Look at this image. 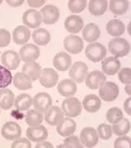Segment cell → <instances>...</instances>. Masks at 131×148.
<instances>
[{
    "instance_id": "obj_1",
    "label": "cell",
    "mask_w": 131,
    "mask_h": 148,
    "mask_svg": "<svg viewBox=\"0 0 131 148\" xmlns=\"http://www.w3.org/2000/svg\"><path fill=\"white\" fill-rule=\"evenodd\" d=\"M108 50L115 57H123L129 53L130 51V45L126 39L116 37L110 41L108 44Z\"/></svg>"
},
{
    "instance_id": "obj_2",
    "label": "cell",
    "mask_w": 131,
    "mask_h": 148,
    "mask_svg": "<svg viewBox=\"0 0 131 148\" xmlns=\"http://www.w3.org/2000/svg\"><path fill=\"white\" fill-rule=\"evenodd\" d=\"M85 51L88 59L93 62H99L107 55L106 47L99 42H94L88 45Z\"/></svg>"
},
{
    "instance_id": "obj_3",
    "label": "cell",
    "mask_w": 131,
    "mask_h": 148,
    "mask_svg": "<svg viewBox=\"0 0 131 148\" xmlns=\"http://www.w3.org/2000/svg\"><path fill=\"white\" fill-rule=\"evenodd\" d=\"M62 110L68 117L74 118L79 116L82 111V104L80 100L75 97H68L62 103Z\"/></svg>"
},
{
    "instance_id": "obj_4",
    "label": "cell",
    "mask_w": 131,
    "mask_h": 148,
    "mask_svg": "<svg viewBox=\"0 0 131 148\" xmlns=\"http://www.w3.org/2000/svg\"><path fill=\"white\" fill-rule=\"evenodd\" d=\"M120 89L116 84L112 82H105L99 90V97L105 101H113L119 96Z\"/></svg>"
},
{
    "instance_id": "obj_5",
    "label": "cell",
    "mask_w": 131,
    "mask_h": 148,
    "mask_svg": "<svg viewBox=\"0 0 131 148\" xmlns=\"http://www.w3.org/2000/svg\"><path fill=\"white\" fill-rule=\"evenodd\" d=\"M80 139L82 145L86 147H94L97 145L99 136L96 130L93 127H88L82 130L80 135Z\"/></svg>"
},
{
    "instance_id": "obj_6",
    "label": "cell",
    "mask_w": 131,
    "mask_h": 148,
    "mask_svg": "<svg viewBox=\"0 0 131 148\" xmlns=\"http://www.w3.org/2000/svg\"><path fill=\"white\" fill-rule=\"evenodd\" d=\"M52 98L47 92H38L32 99L34 108L40 113H46L52 106Z\"/></svg>"
},
{
    "instance_id": "obj_7",
    "label": "cell",
    "mask_w": 131,
    "mask_h": 148,
    "mask_svg": "<svg viewBox=\"0 0 131 148\" xmlns=\"http://www.w3.org/2000/svg\"><path fill=\"white\" fill-rule=\"evenodd\" d=\"M88 67L87 64L82 62H76L69 70V76L77 83H82L88 74Z\"/></svg>"
},
{
    "instance_id": "obj_8",
    "label": "cell",
    "mask_w": 131,
    "mask_h": 148,
    "mask_svg": "<svg viewBox=\"0 0 131 148\" xmlns=\"http://www.w3.org/2000/svg\"><path fill=\"white\" fill-rule=\"evenodd\" d=\"M20 57L24 62H33L40 56V49L33 44L24 45L19 51Z\"/></svg>"
},
{
    "instance_id": "obj_9",
    "label": "cell",
    "mask_w": 131,
    "mask_h": 148,
    "mask_svg": "<svg viewBox=\"0 0 131 148\" xmlns=\"http://www.w3.org/2000/svg\"><path fill=\"white\" fill-rule=\"evenodd\" d=\"M63 45L66 50L70 53L78 54L82 51L84 43L80 36L69 35L64 39Z\"/></svg>"
},
{
    "instance_id": "obj_10",
    "label": "cell",
    "mask_w": 131,
    "mask_h": 148,
    "mask_svg": "<svg viewBox=\"0 0 131 148\" xmlns=\"http://www.w3.org/2000/svg\"><path fill=\"white\" fill-rule=\"evenodd\" d=\"M1 133L5 139L14 141L21 136L22 129L15 121H7L2 126Z\"/></svg>"
},
{
    "instance_id": "obj_11",
    "label": "cell",
    "mask_w": 131,
    "mask_h": 148,
    "mask_svg": "<svg viewBox=\"0 0 131 148\" xmlns=\"http://www.w3.org/2000/svg\"><path fill=\"white\" fill-rule=\"evenodd\" d=\"M41 14L42 15V21L46 25H53L58 21L60 18V11L56 6L47 5L41 9Z\"/></svg>"
},
{
    "instance_id": "obj_12",
    "label": "cell",
    "mask_w": 131,
    "mask_h": 148,
    "mask_svg": "<svg viewBox=\"0 0 131 148\" xmlns=\"http://www.w3.org/2000/svg\"><path fill=\"white\" fill-rule=\"evenodd\" d=\"M58 78V74L54 69L44 68L39 78V82L44 88H51L57 84Z\"/></svg>"
},
{
    "instance_id": "obj_13",
    "label": "cell",
    "mask_w": 131,
    "mask_h": 148,
    "mask_svg": "<svg viewBox=\"0 0 131 148\" xmlns=\"http://www.w3.org/2000/svg\"><path fill=\"white\" fill-rule=\"evenodd\" d=\"M22 22L27 27L35 28L41 25L42 22V16L41 13L35 9H30L24 13Z\"/></svg>"
},
{
    "instance_id": "obj_14",
    "label": "cell",
    "mask_w": 131,
    "mask_h": 148,
    "mask_svg": "<svg viewBox=\"0 0 131 148\" xmlns=\"http://www.w3.org/2000/svg\"><path fill=\"white\" fill-rule=\"evenodd\" d=\"M20 61V56L18 53L11 50L5 51L1 56V62L3 65L11 71H15L18 68Z\"/></svg>"
},
{
    "instance_id": "obj_15",
    "label": "cell",
    "mask_w": 131,
    "mask_h": 148,
    "mask_svg": "<svg viewBox=\"0 0 131 148\" xmlns=\"http://www.w3.org/2000/svg\"><path fill=\"white\" fill-rule=\"evenodd\" d=\"M86 84L88 88L92 90L99 89L106 82L107 79L103 72L94 71L89 73L86 76Z\"/></svg>"
},
{
    "instance_id": "obj_16",
    "label": "cell",
    "mask_w": 131,
    "mask_h": 148,
    "mask_svg": "<svg viewBox=\"0 0 131 148\" xmlns=\"http://www.w3.org/2000/svg\"><path fill=\"white\" fill-rule=\"evenodd\" d=\"M64 119V113L59 107L51 106L46 112L45 121L49 125L57 126L62 123Z\"/></svg>"
},
{
    "instance_id": "obj_17",
    "label": "cell",
    "mask_w": 131,
    "mask_h": 148,
    "mask_svg": "<svg viewBox=\"0 0 131 148\" xmlns=\"http://www.w3.org/2000/svg\"><path fill=\"white\" fill-rule=\"evenodd\" d=\"M27 136L28 139L33 142H39L47 139L48 131L44 125L31 127L27 130Z\"/></svg>"
},
{
    "instance_id": "obj_18",
    "label": "cell",
    "mask_w": 131,
    "mask_h": 148,
    "mask_svg": "<svg viewBox=\"0 0 131 148\" xmlns=\"http://www.w3.org/2000/svg\"><path fill=\"white\" fill-rule=\"evenodd\" d=\"M77 90V84L73 80L66 79L60 82L57 85V91L64 97H71L74 96Z\"/></svg>"
},
{
    "instance_id": "obj_19",
    "label": "cell",
    "mask_w": 131,
    "mask_h": 148,
    "mask_svg": "<svg viewBox=\"0 0 131 148\" xmlns=\"http://www.w3.org/2000/svg\"><path fill=\"white\" fill-rule=\"evenodd\" d=\"M53 65L60 71H66L72 65V58L65 52H60L55 56Z\"/></svg>"
},
{
    "instance_id": "obj_20",
    "label": "cell",
    "mask_w": 131,
    "mask_h": 148,
    "mask_svg": "<svg viewBox=\"0 0 131 148\" xmlns=\"http://www.w3.org/2000/svg\"><path fill=\"white\" fill-rule=\"evenodd\" d=\"M83 25H84V22L82 18L77 15L69 16L66 18L64 22L65 28L67 30V31L72 34L79 33L82 29Z\"/></svg>"
},
{
    "instance_id": "obj_21",
    "label": "cell",
    "mask_w": 131,
    "mask_h": 148,
    "mask_svg": "<svg viewBox=\"0 0 131 148\" xmlns=\"http://www.w3.org/2000/svg\"><path fill=\"white\" fill-rule=\"evenodd\" d=\"M121 67L120 61L116 57H108L103 61L102 69L108 76H113L118 73Z\"/></svg>"
},
{
    "instance_id": "obj_22",
    "label": "cell",
    "mask_w": 131,
    "mask_h": 148,
    "mask_svg": "<svg viewBox=\"0 0 131 148\" xmlns=\"http://www.w3.org/2000/svg\"><path fill=\"white\" fill-rule=\"evenodd\" d=\"M100 36V30L97 24H87L82 30V38L89 43H93Z\"/></svg>"
},
{
    "instance_id": "obj_23",
    "label": "cell",
    "mask_w": 131,
    "mask_h": 148,
    "mask_svg": "<svg viewBox=\"0 0 131 148\" xmlns=\"http://www.w3.org/2000/svg\"><path fill=\"white\" fill-rule=\"evenodd\" d=\"M31 32L26 26L19 25L14 29L13 32V39L17 45H24L30 39Z\"/></svg>"
},
{
    "instance_id": "obj_24",
    "label": "cell",
    "mask_w": 131,
    "mask_h": 148,
    "mask_svg": "<svg viewBox=\"0 0 131 148\" xmlns=\"http://www.w3.org/2000/svg\"><path fill=\"white\" fill-rule=\"evenodd\" d=\"M101 99L99 96L94 94H89L85 96L82 105L86 111L89 113L97 112L101 107Z\"/></svg>"
},
{
    "instance_id": "obj_25",
    "label": "cell",
    "mask_w": 131,
    "mask_h": 148,
    "mask_svg": "<svg viewBox=\"0 0 131 148\" xmlns=\"http://www.w3.org/2000/svg\"><path fill=\"white\" fill-rule=\"evenodd\" d=\"M76 123L72 119H64L61 124L57 125V132L63 137H67L74 133Z\"/></svg>"
},
{
    "instance_id": "obj_26",
    "label": "cell",
    "mask_w": 131,
    "mask_h": 148,
    "mask_svg": "<svg viewBox=\"0 0 131 148\" xmlns=\"http://www.w3.org/2000/svg\"><path fill=\"white\" fill-rule=\"evenodd\" d=\"M41 67L36 62L26 63L22 67V72L30 78L32 81H36L41 74Z\"/></svg>"
},
{
    "instance_id": "obj_27",
    "label": "cell",
    "mask_w": 131,
    "mask_h": 148,
    "mask_svg": "<svg viewBox=\"0 0 131 148\" xmlns=\"http://www.w3.org/2000/svg\"><path fill=\"white\" fill-rule=\"evenodd\" d=\"M14 92L6 88L0 89V108L5 110L10 109L14 104Z\"/></svg>"
},
{
    "instance_id": "obj_28",
    "label": "cell",
    "mask_w": 131,
    "mask_h": 148,
    "mask_svg": "<svg viewBox=\"0 0 131 148\" xmlns=\"http://www.w3.org/2000/svg\"><path fill=\"white\" fill-rule=\"evenodd\" d=\"M107 32L112 36L118 37L122 36L124 33L125 26L124 24L120 19H111L106 25Z\"/></svg>"
},
{
    "instance_id": "obj_29",
    "label": "cell",
    "mask_w": 131,
    "mask_h": 148,
    "mask_svg": "<svg viewBox=\"0 0 131 148\" xmlns=\"http://www.w3.org/2000/svg\"><path fill=\"white\" fill-rule=\"evenodd\" d=\"M108 8L107 0H91L88 4V10L92 15L99 16L105 14Z\"/></svg>"
},
{
    "instance_id": "obj_30",
    "label": "cell",
    "mask_w": 131,
    "mask_h": 148,
    "mask_svg": "<svg viewBox=\"0 0 131 148\" xmlns=\"http://www.w3.org/2000/svg\"><path fill=\"white\" fill-rule=\"evenodd\" d=\"M14 86L17 89L26 90L32 88V80L24 73H17L14 77Z\"/></svg>"
},
{
    "instance_id": "obj_31",
    "label": "cell",
    "mask_w": 131,
    "mask_h": 148,
    "mask_svg": "<svg viewBox=\"0 0 131 148\" xmlns=\"http://www.w3.org/2000/svg\"><path fill=\"white\" fill-rule=\"evenodd\" d=\"M32 39L36 45H47L50 42V34L44 28H38L32 33Z\"/></svg>"
},
{
    "instance_id": "obj_32",
    "label": "cell",
    "mask_w": 131,
    "mask_h": 148,
    "mask_svg": "<svg viewBox=\"0 0 131 148\" xmlns=\"http://www.w3.org/2000/svg\"><path fill=\"white\" fill-rule=\"evenodd\" d=\"M32 104V99L30 95L22 93L16 98L14 105L18 110L24 111L30 109Z\"/></svg>"
},
{
    "instance_id": "obj_33",
    "label": "cell",
    "mask_w": 131,
    "mask_h": 148,
    "mask_svg": "<svg viewBox=\"0 0 131 148\" xmlns=\"http://www.w3.org/2000/svg\"><path fill=\"white\" fill-rule=\"evenodd\" d=\"M129 8V2L125 0H111L110 2V10L113 14L122 15L125 14Z\"/></svg>"
},
{
    "instance_id": "obj_34",
    "label": "cell",
    "mask_w": 131,
    "mask_h": 148,
    "mask_svg": "<svg viewBox=\"0 0 131 148\" xmlns=\"http://www.w3.org/2000/svg\"><path fill=\"white\" fill-rule=\"evenodd\" d=\"M25 120L30 127L38 126L43 121V115L35 110H30L26 114Z\"/></svg>"
},
{
    "instance_id": "obj_35",
    "label": "cell",
    "mask_w": 131,
    "mask_h": 148,
    "mask_svg": "<svg viewBox=\"0 0 131 148\" xmlns=\"http://www.w3.org/2000/svg\"><path fill=\"white\" fill-rule=\"evenodd\" d=\"M112 130L116 136H124L130 130V123L127 119L122 118L119 122L113 124Z\"/></svg>"
},
{
    "instance_id": "obj_36",
    "label": "cell",
    "mask_w": 131,
    "mask_h": 148,
    "mask_svg": "<svg viewBox=\"0 0 131 148\" xmlns=\"http://www.w3.org/2000/svg\"><path fill=\"white\" fill-rule=\"evenodd\" d=\"M13 80L12 73L5 67L0 65V88H5L10 85Z\"/></svg>"
},
{
    "instance_id": "obj_37",
    "label": "cell",
    "mask_w": 131,
    "mask_h": 148,
    "mask_svg": "<svg viewBox=\"0 0 131 148\" xmlns=\"http://www.w3.org/2000/svg\"><path fill=\"white\" fill-rule=\"evenodd\" d=\"M105 116L108 121L112 124H115L119 122L123 118V113L120 108H112L108 110Z\"/></svg>"
},
{
    "instance_id": "obj_38",
    "label": "cell",
    "mask_w": 131,
    "mask_h": 148,
    "mask_svg": "<svg viewBox=\"0 0 131 148\" xmlns=\"http://www.w3.org/2000/svg\"><path fill=\"white\" fill-rule=\"evenodd\" d=\"M98 136L103 140H108L112 137L113 130L111 125L103 123L98 126L97 127Z\"/></svg>"
},
{
    "instance_id": "obj_39",
    "label": "cell",
    "mask_w": 131,
    "mask_h": 148,
    "mask_svg": "<svg viewBox=\"0 0 131 148\" xmlns=\"http://www.w3.org/2000/svg\"><path fill=\"white\" fill-rule=\"evenodd\" d=\"M82 148L83 145H82L80 142V139L76 136L71 135L68 138L64 140L63 145H61L57 146V148Z\"/></svg>"
},
{
    "instance_id": "obj_40",
    "label": "cell",
    "mask_w": 131,
    "mask_h": 148,
    "mask_svg": "<svg viewBox=\"0 0 131 148\" xmlns=\"http://www.w3.org/2000/svg\"><path fill=\"white\" fill-rule=\"evenodd\" d=\"M87 2L86 0H70L69 1V8L72 13H80L86 8Z\"/></svg>"
},
{
    "instance_id": "obj_41",
    "label": "cell",
    "mask_w": 131,
    "mask_h": 148,
    "mask_svg": "<svg viewBox=\"0 0 131 148\" xmlns=\"http://www.w3.org/2000/svg\"><path fill=\"white\" fill-rule=\"evenodd\" d=\"M118 78L122 83L130 84L131 82V69L129 67H124L120 71Z\"/></svg>"
},
{
    "instance_id": "obj_42",
    "label": "cell",
    "mask_w": 131,
    "mask_h": 148,
    "mask_svg": "<svg viewBox=\"0 0 131 148\" xmlns=\"http://www.w3.org/2000/svg\"><path fill=\"white\" fill-rule=\"evenodd\" d=\"M130 138L128 136H125L117 138L114 142L115 148H130Z\"/></svg>"
},
{
    "instance_id": "obj_43",
    "label": "cell",
    "mask_w": 131,
    "mask_h": 148,
    "mask_svg": "<svg viewBox=\"0 0 131 148\" xmlns=\"http://www.w3.org/2000/svg\"><path fill=\"white\" fill-rule=\"evenodd\" d=\"M11 40L10 33L6 29H0V47H7Z\"/></svg>"
},
{
    "instance_id": "obj_44",
    "label": "cell",
    "mask_w": 131,
    "mask_h": 148,
    "mask_svg": "<svg viewBox=\"0 0 131 148\" xmlns=\"http://www.w3.org/2000/svg\"><path fill=\"white\" fill-rule=\"evenodd\" d=\"M31 144L30 141L25 138H20L14 140V142L12 144V148H31Z\"/></svg>"
},
{
    "instance_id": "obj_45",
    "label": "cell",
    "mask_w": 131,
    "mask_h": 148,
    "mask_svg": "<svg viewBox=\"0 0 131 148\" xmlns=\"http://www.w3.org/2000/svg\"><path fill=\"white\" fill-rule=\"evenodd\" d=\"M27 3L30 7L32 8H40L41 7L44 3H46V1H31V0H28Z\"/></svg>"
},
{
    "instance_id": "obj_46",
    "label": "cell",
    "mask_w": 131,
    "mask_h": 148,
    "mask_svg": "<svg viewBox=\"0 0 131 148\" xmlns=\"http://www.w3.org/2000/svg\"><path fill=\"white\" fill-rule=\"evenodd\" d=\"M130 102H131V98H128V99L125 100V101H124V111H125V112H126L128 115H130V116L131 115Z\"/></svg>"
},
{
    "instance_id": "obj_47",
    "label": "cell",
    "mask_w": 131,
    "mask_h": 148,
    "mask_svg": "<svg viewBox=\"0 0 131 148\" xmlns=\"http://www.w3.org/2000/svg\"><path fill=\"white\" fill-rule=\"evenodd\" d=\"M7 3L9 5L12 6V7H14V8H17V7H19L22 4L24 3V1L23 0H21V1H18V0H7Z\"/></svg>"
},
{
    "instance_id": "obj_48",
    "label": "cell",
    "mask_w": 131,
    "mask_h": 148,
    "mask_svg": "<svg viewBox=\"0 0 131 148\" xmlns=\"http://www.w3.org/2000/svg\"><path fill=\"white\" fill-rule=\"evenodd\" d=\"M35 147L36 148H41V147H50V148H52L53 147V146H52V145L51 143H49V142H47V141H39V142H38L37 145L35 146Z\"/></svg>"
},
{
    "instance_id": "obj_49",
    "label": "cell",
    "mask_w": 131,
    "mask_h": 148,
    "mask_svg": "<svg viewBox=\"0 0 131 148\" xmlns=\"http://www.w3.org/2000/svg\"><path fill=\"white\" fill-rule=\"evenodd\" d=\"M125 91L128 95L130 96V84H127L126 87H125Z\"/></svg>"
},
{
    "instance_id": "obj_50",
    "label": "cell",
    "mask_w": 131,
    "mask_h": 148,
    "mask_svg": "<svg viewBox=\"0 0 131 148\" xmlns=\"http://www.w3.org/2000/svg\"><path fill=\"white\" fill-rule=\"evenodd\" d=\"M2 0H0V5H1V4H2Z\"/></svg>"
}]
</instances>
